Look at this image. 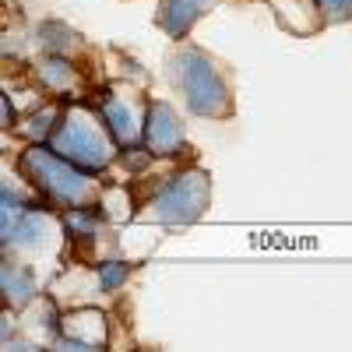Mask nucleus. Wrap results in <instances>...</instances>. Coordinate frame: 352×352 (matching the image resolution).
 Segmentation results:
<instances>
[{
    "instance_id": "obj_10",
    "label": "nucleus",
    "mask_w": 352,
    "mask_h": 352,
    "mask_svg": "<svg viewBox=\"0 0 352 352\" xmlns=\"http://www.w3.org/2000/svg\"><path fill=\"white\" fill-rule=\"evenodd\" d=\"M113 222L106 219L102 204L92 201V204H78V208H67L60 212V232H64V243L78 254H92L99 247V236L109 229Z\"/></svg>"
},
{
    "instance_id": "obj_1",
    "label": "nucleus",
    "mask_w": 352,
    "mask_h": 352,
    "mask_svg": "<svg viewBox=\"0 0 352 352\" xmlns=\"http://www.w3.org/2000/svg\"><path fill=\"white\" fill-rule=\"evenodd\" d=\"M166 81L180 96V102L190 116L222 124L236 113L232 81H229L226 67L212 53H204L201 46L176 43V50L166 56Z\"/></svg>"
},
{
    "instance_id": "obj_12",
    "label": "nucleus",
    "mask_w": 352,
    "mask_h": 352,
    "mask_svg": "<svg viewBox=\"0 0 352 352\" xmlns=\"http://www.w3.org/2000/svg\"><path fill=\"white\" fill-rule=\"evenodd\" d=\"M272 11H275V21L285 28L289 36H314L324 28V18H320V8L317 0H264Z\"/></svg>"
},
{
    "instance_id": "obj_16",
    "label": "nucleus",
    "mask_w": 352,
    "mask_h": 352,
    "mask_svg": "<svg viewBox=\"0 0 352 352\" xmlns=\"http://www.w3.org/2000/svg\"><path fill=\"white\" fill-rule=\"evenodd\" d=\"M152 162H155V155L148 152V144H144V141L124 144V148H120V159H116V166H120L127 176H144V173L152 169Z\"/></svg>"
},
{
    "instance_id": "obj_11",
    "label": "nucleus",
    "mask_w": 352,
    "mask_h": 352,
    "mask_svg": "<svg viewBox=\"0 0 352 352\" xmlns=\"http://www.w3.org/2000/svg\"><path fill=\"white\" fill-rule=\"evenodd\" d=\"M222 0H159V11H155V25L173 39V43H184L190 36V28L208 14L212 8H219Z\"/></svg>"
},
{
    "instance_id": "obj_7",
    "label": "nucleus",
    "mask_w": 352,
    "mask_h": 352,
    "mask_svg": "<svg viewBox=\"0 0 352 352\" xmlns=\"http://www.w3.org/2000/svg\"><path fill=\"white\" fill-rule=\"evenodd\" d=\"M28 78H32L36 92H43L46 99L67 102V99L92 96L78 56H67V53H39L32 60V67H28Z\"/></svg>"
},
{
    "instance_id": "obj_13",
    "label": "nucleus",
    "mask_w": 352,
    "mask_h": 352,
    "mask_svg": "<svg viewBox=\"0 0 352 352\" xmlns=\"http://www.w3.org/2000/svg\"><path fill=\"white\" fill-rule=\"evenodd\" d=\"M60 113H64V102L60 99H39L36 109L21 113V120L11 134H18L25 144H50L56 124H60Z\"/></svg>"
},
{
    "instance_id": "obj_5",
    "label": "nucleus",
    "mask_w": 352,
    "mask_h": 352,
    "mask_svg": "<svg viewBox=\"0 0 352 352\" xmlns=\"http://www.w3.org/2000/svg\"><path fill=\"white\" fill-rule=\"evenodd\" d=\"M92 106L99 109L102 124L109 127V134L116 138V144H134L141 141V127H144V102L148 96H141L138 88L124 85V81H109V85H99L92 96Z\"/></svg>"
},
{
    "instance_id": "obj_3",
    "label": "nucleus",
    "mask_w": 352,
    "mask_h": 352,
    "mask_svg": "<svg viewBox=\"0 0 352 352\" xmlns=\"http://www.w3.org/2000/svg\"><path fill=\"white\" fill-rule=\"evenodd\" d=\"M50 144L60 155H67L71 162H78L81 169L106 176L116 159H120V144L109 134V127L102 124L99 109L92 106V99H67L64 113H60V124H56Z\"/></svg>"
},
{
    "instance_id": "obj_14",
    "label": "nucleus",
    "mask_w": 352,
    "mask_h": 352,
    "mask_svg": "<svg viewBox=\"0 0 352 352\" xmlns=\"http://www.w3.org/2000/svg\"><path fill=\"white\" fill-rule=\"evenodd\" d=\"M32 36H36L39 53H67V56L85 53V39L74 32L67 21H60V18H46V21H39Z\"/></svg>"
},
{
    "instance_id": "obj_2",
    "label": "nucleus",
    "mask_w": 352,
    "mask_h": 352,
    "mask_svg": "<svg viewBox=\"0 0 352 352\" xmlns=\"http://www.w3.org/2000/svg\"><path fill=\"white\" fill-rule=\"evenodd\" d=\"M18 176L32 187V194L53 212H67L78 208V204H92L102 194V180L106 176H96L81 169L78 162H71L67 155H60L53 144H25L14 159Z\"/></svg>"
},
{
    "instance_id": "obj_9",
    "label": "nucleus",
    "mask_w": 352,
    "mask_h": 352,
    "mask_svg": "<svg viewBox=\"0 0 352 352\" xmlns=\"http://www.w3.org/2000/svg\"><path fill=\"white\" fill-rule=\"evenodd\" d=\"M0 296H4V307L14 314L36 307V300L43 296L36 264L14 254H4V261H0Z\"/></svg>"
},
{
    "instance_id": "obj_17",
    "label": "nucleus",
    "mask_w": 352,
    "mask_h": 352,
    "mask_svg": "<svg viewBox=\"0 0 352 352\" xmlns=\"http://www.w3.org/2000/svg\"><path fill=\"white\" fill-rule=\"evenodd\" d=\"M317 8H320L324 25H345V21H352V0H317Z\"/></svg>"
},
{
    "instance_id": "obj_8",
    "label": "nucleus",
    "mask_w": 352,
    "mask_h": 352,
    "mask_svg": "<svg viewBox=\"0 0 352 352\" xmlns=\"http://www.w3.org/2000/svg\"><path fill=\"white\" fill-rule=\"evenodd\" d=\"M56 349L88 352V349H106L109 345V317L106 310L85 303V307H64L60 317V335L53 338Z\"/></svg>"
},
{
    "instance_id": "obj_15",
    "label": "nucleus",
    "mask_w": 352,
    "mask_h": 352,
    "mask_svg": "<svg viewBox=\"0 0 352 352\" xmlns=\"http://www.w3.org/2000/svg\"><path fill=\"white\" fill-rule=\"evenodd\" d=\"M92 275H96V289L102 292V296H116V292L131 282L134 264L124 261V257H99L96 268H92Z\"/></svg>"
},
{
    "instance_id": "obj_6",
    "label": "nucleus",
    "mask_w": 352,
    "mask_h": 352,
    "mask_svg": "<svg viewBox=\"0 0 352 352\" xmlns=\"http://www.w3.org/2000/svg\"><path fill=\"white\" fill-rule=\"evenodd\" d=\"M141 141L148 144V152L159 162H176V159L190 155V138H187V124H184L180 109L159 96H148V102H144Z\"/></svg>"
},
{
    "instance_id": "obj_4",
    "label": "nucleus",
    "mask_w": 352,
    "mask_h": 352,
    "mask_svg": "<svg viewBox=\"0 0 352 352\" xmlns=\"http://www.w3.org/2000/svg\"><path fill=\"white\" fill-rule=\"evenodd\" d=\"M212 204V176L201 166H176L144 194L141 208L166 229H187L204 219Z\"/></svg>"
}]
</instances>
